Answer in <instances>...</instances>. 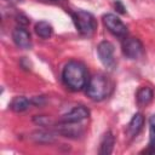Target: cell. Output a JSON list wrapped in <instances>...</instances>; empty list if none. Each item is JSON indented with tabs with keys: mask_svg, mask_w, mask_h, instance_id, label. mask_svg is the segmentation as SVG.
Wrapping results in <instances>:
<instances>
[{
	"mask_svg": "<svg viewBox=\"0 0 155 155\" xmlns=\"http://www.w3.org/2000/svg\"><path fill=\"white\" fill-rule=\"evenodd\" d=\"M62 80L71 91H81L87 85L86 67L78 61H69L62 71Z\"/></svg>",
	"mask_w": 155,
	"mask_h": 155,
	"instance_id": "1",
	"label": "cell"
},
{
	"mask_svg": "<svg viewBox=\"0 0 155 155\" xmlns=\"http://www.w3.org/2000/svg\"><path fill=\"white\" fill-rule=\"evenodd\" d=\"M143 125H144V116L140 113L134 114L127 125V130H126L127 134L130 137H136L140 132Z\"/></svg>",
	"mask_w": 155,
	"mask_h": 155,
	"instance_id": "9",
	"label": "cell"
},
{
	"mask_svg": "<svg viewBox=\"0 0 155 155\" xmlns=\"http://www.w3.org/2000/svg\"><path fill=\"white\" fill-rule=\"evenodd\" d=\"M122 53L130 59H137L143 53V45L137 38H125L122 42Z\"/></svg>",
	"mask_w": 155,
	"mask_h": 155,
	"instance_id": "6",
	"label": "cell"
},
{
	"mask_svg": "<svg viewBox=\"0 0 155 155\" xmlns=\"http://www.w3.org/2000/svg\"><path fill=\"white\" fill-rule=\"evenodd\" d=\"M51 1H57V0H51Z\"/></svg>",
	"mask_w": 155,
	"mask_h": 155,
	"instance_id": "18",
	"label": "cell"
},
{
	"mask_svg": "<svg viewBox=\"0 0 155 155\" xmlns=\"http://www.w3.org/2000/svg\"><path fill=\"white\" fill-rule=\"evenodd\" d=\"M115 6H116V7H119V12H121V13H125V11H124V10H125V7L121 5V2H120L119 0L115 2Z\"/></svg>",
	"mask_w": 155,
	"mask_h": 155,
	"instance_id": "16",
	"label": "cell"
},
{
	"mask_svg": "<svg viewBox=\"0 0 155 155\" xmlns=\"http://www.w3.org/2000/svg\"><path fill=\"white\" fill-rule=\"evenodd\" d=\"M30 104H31V101H29L28 98H25L23 96H16L10 102V109L13 110L15 113H22V111L27 110Z\"/></svg>",
	"mask_w": 155,
	"mask_h": 155,
	"instance_id": "12",
	"label": "cell"
},
{
	"mask_svg": "<svg viewBox=\"0 0 155 155\" xmlns=\"http://www.w3.org/2000/svg\"><path fill=\"white\" fill-rule=\"evenodd\" d=\"M111 88H113V84L109 80V78L99 73L90 78L86 87V93L92 101L101 102L110 94Z\"/></svg>",
	"mask_w": 155,
	"mask_h": 155,
	"instance_id": "2",
	"label": "cell"
},
{
	"mask_svg": "<svg viewBox=\"0 0 155 155\" xmlns=\"http://www.w3.org/2000/svg\"><path fill=\"white\" fill-rule=\"evenodd\" d=\"M90 116V110L84 107V105H78L74 107L70 111L63 115L59 122H65V124H81L84 120L88 119Z\"/></svg>",
	"mask_w": 155,
	"mask_h": 155,
	"instance_id": "7",
	"label": "cell"
},
{
	"mask_svg": "<svg viewBox=\"0 0 155 155\" xmlns=\"http://www.w3.org/2000/svg\"><path fill=\"white\" fill-rule=\"evenodd\" d=\"M149 148H155V114L149 117Z\"/></svg>",
	"mask_w": 155,
	"mask_h": 155,
	"instance_id": "15",
	"label": "cell"
},
{
	"mask_svg": "<svg viewBox=\"0 0 155 155\" xmlns=\"http://www.w3.org/2000/svg\"><path fill=\"white\" fill-rule=\"evenodd\" d=\"M71 17H73V21H74V24L78 31L81 35L91 36L94 33L97 23H96L94 17L90 12L84 11V10H78L74 13H71Z\"/></svg>",
	"mask_w": 155,
	"mask_h": 155,
	"instance_id": "3",
	"label": "cell"
},
{
	"mask_svg": "<svg viewBox=\"0 0 155 155\" xmlns=\"http://www.w3.org/2000/svg\"><path fill=\"white\" fill-rule=\"evenodd\" d=\"M31 137L38 143H50V142L53 140L52 136L50 133H47V132H44V131H36V132L33 133Z\"/></svg>",
	"mask_w": 155,
	"mask_h": 155,
	"instance_id": "14",
	"label": "cell"
},
{
	"mask_svg": "<svg viewBox=\"0 0 155 155\" xmlns=\"http://www.w3.org/2000/svg\"><path fill=\"white\" fill-rule=\"evenodd\" d=\"M12 40L17 47L23 50H29L31 47V38L27 29L17 27L12 30Z\"/></svg>",
	"mask_w": 155,
	"mask_h": 155,
	"instance_id": "8",
	"label": "cell"
},
{
	"mask_svg": "<svg viewBox=\"0 0 155 155\" xmlns=\"http://www.w3.org/2000/svg\"><path fill=\"white\" fill-rule=\"evenodd\" d=\"M103 23L105 28L115 36L125 39L127 36V27L126 24L114 13H107L103 16Z\"/></svg>",
	"mask_w": 155,
	"mask_h": 155,
	"instance_id": "4",
	"label": "cell"
},
{
	"mask_svg": "<svg viewBox=\"0 0 155 155\" xmlns=\"http://www.w3.org/2000/svg\"><path fill=\"white\" fill-rule=\"evenodd\" d=\"M114 45L110 41H101L97 46V54L102 64L108 69L115 68V58H114Z\"/></svg>",
	"mask_w": 155,
	"mask_h": 155,
	"instance_id": "5",
	"label": "cell"
},
{
	"mask_svg": "<svg viewBox=\"0 0 155 155\" xmlns=\"http://www.w3.org/2000/svg\"><path fill=\"white\" fill-rule=\"evenodd\" d=\"M10 1H17V0H10Z\"/></svg>",
	"mask_w": 155,
	"mask_h": 155,
	"instance_id": "17",
	"label": "cell"
},
{
	"mask_svg": "<svg viewBox=\"0 0 155 155\" xmlns=\"http://www.w3.org/2000/svg\"><path fill=\"white\" fill-rule=\"evenodd\" d=\"M114 143H115V138L113 136V133L110 131L105 132L102 137V140H101V145H99V154L101 155H109L111 154L113 151V148H114Z\"/></svg>",
	"mask_w": 155,
	"mask_h": 155,
	"instance_id": "11",
	"label": "cell"
},
{
	"mask_svg": "<svg viewBox=\"0 0 155 155\" xmlns=\"http://www.w3.org/2000/svg\"><path fill=\"white\" fill-rule=\"evenodd\" d=\"M34 30H35L36 35L40 36L41 39H48V38H51V35L53 33L52 25L48 22H46V21L38 22L35 24V27H34Z\"/></svg>",
	"mask_w": 155,
	"mask_h": 155,
	"instance_id": "13",
	"label": "cell"
},
{
	"mask_svg": "<svg viewBox=\"0 0 155 155\" xmlns=\"http://www.w3.org/2000/svg\"><path fill=\"white\" fill-rule=\"evenodd\" d=\"M154 98V91L148 87V86H142L140 88H138L137 93H136V99H137V104L139 107H147L151 103Z\"/></svg>",
	"mask_w": 155,
	"mask_h": 155,
	"instance_id": "10",
	"label": "cell"
}]
</instances>
